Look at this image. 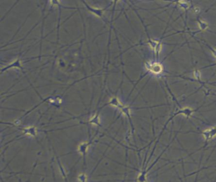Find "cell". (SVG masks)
I'll list each match as a JSON object with an SVG mask.
<instances>
[{
	"mask_svg": "<svg viewBox=\"0 0 216 182\" xmlns=\"http://www.w3.org/2000/svg\"><path fill=\"white\" fill-rule=\"evenodd\" d=\"M216 134V128H212L204 131V136L206 139H210Z\"/></svg>",
	"mask_w": 216,
	"mask_h": 182,
	"instance_id": "cell-3",
	"label": "cell"
},
{
	"mask_svg": "<svg viewBox=\"0 0 216 182\" xmlns=\"http://www.w3.org/2000/svg\"><path fill=\"white\" fill-rule=\"evenodd\" d=\"M150 45L155 51H156L157 53L161 51L162 46H161V43H159V42L156 41H150Z\"/></svg>",
	"mask_w": 216,
	"mask_h": 182,
	"instance_id": "cell-2",
	"label": "cell"
},
{
	"mask_svg": "<svg viewBox=\"0 0 216 182\" xmlns=\"http://www.w3.org/2000/svg\"><path fill=\"white\" fill-rule=\"evenodd\" d=\"M146 67L150 72L155 74H159L163 70L162 66L159 63H148L146 65Z\"/></svg>",
	"mask_w": 216,
	"mask_h": 182,
	"instance_id": "cell-1",
	"label": "cell"
},
{
	"mask_svg": "<svg viewBox=\"0 0 216 182\" xmlns=\"http://www.w3.org/2000/svg\"><path fill=\"white\" fill-rule=\"evenodd\" d=\"M200 27L201 29H206V27H207V26L206 25L205 23H204V22H200Z\"/></svg>",
	"mask_w": 216,
	"mask_h": 182,
	"instance_id": "cell-4",
	"label": "cell"
}]
</instances>
